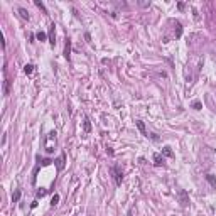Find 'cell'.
Returning <instances> with one entry per match:
<instances>
[{
    "mask_svg": "<svg viewBox=\"0 0 216 216\" xmlns=\"http://www.w3.org/2000/svg\"><path fill=\"white\" fill-rule=\"evenodd\" d=\"M177 199H179V204L182 208L189 206V194L186 193V189H179L177 191Z\"/></svg>",
    "mask_w": 216,
    "mask_h": 216,
    "instance_id": "6da1fadb",
    "label": "cell"
},
{
    "mask_svg": "<svg viewBox=\"0 0 216 216\" xmlns=\"http://www.w3.org/2000/svg\"><path fill=\"white\" fill-rule=\"evenodd\" d=\"M110 172L113 174L115 184H117V186H120V184H122V181H123V174H122L120 167H118V166H111V167H110Z\"/></svg>",
    "mask_w": 216,
    "mask_h": 216,
    "instance_id": "7a4b0ae2",
    "label": "cell"
},
{
    "mask_svg": "<svg viewBox=\"0 0 216 216\" xmlns=\"http://www.w3.org/2000/svg\"><path fill=\"white\" fill-rule=\"evenodd\" d=\"M10 85H12V81L5 76V79H3V96H9L10 95Z\"/></svg>",
    "mask_w": 216,
    "mask_h": 216,
    "instance_id": "3957f363",
    "label": "cell"
},
{
    "mask_svg": "<svg viewBox=\"0 0 216 216\" xmlns=\"http://www.w3.org/2000/svg\"><path fill=\"white\" fill-rule=\"evenodd\" d=\"M64 160H66V154L63 152V154H61V157L54 160V162H56V166H58V171H63V169H64Z\"/></svg>",
    "mask_w": 216,
    "mask_h": 216,
    "instance_id": "277c9868",
    "label": "cell"
},
{
    "mask_svg": "<svg viewBox=\"0 0 216 216\" xmlns=\"http://www.w3.org/2000/svg\"><path fill=\"white\" fill-rule=\"evenodd\" d=\"M64 58L71 59V39H66V44H64Z\"/></svg>",
    "mask_w": 216,
    "mask_h": 216,
    "instance_id": "5b68a950",
    "label": "cell"
},
{
    "mask_svg": "<svg viewBox=\"0 0 216 216\" xmlns=\"http://www.w3.org/2000/svg\"><path fill=\"white\" fill-rule=\"evenodd\" d=\"M135 125H137V128H138V130H140V133H142L144 137H149L147 130H145V123H144L142 120H137V122H135Z\"/></svg>",
    "mask_w": 216,
    "mask_h": 216,
    "instance_id": "8992f818",
    "label": "cell"
},
{
    "mask_svg": "<svg viewBox=\"0 0 216 216\" xmlns=\"http://www.w3.org/2000/svg\"><path fill=\"white\" fill-rule=\"evenodd\" d=\"M54 29H56V25H54V22L51 24V29H49V42H51V46H54L56 44V34H54Z\"/></svg>",
    "mask_w": 216,
    "mask_h": 216,
    "instance_id": "52a82bcc",
    "label": "cell"
},
{
    "mask_svg": "<svg viewBox=\"0 0 216 216\" xmlns=\"http://www.w3.org/2000/svg\"><path fill=\"white\" fill-rule=\"evenodd\" d=\"M17 12H19V14H20V17H22V19H24V20H29V19H30L29 12H27V10L24 9V7H19V9H17Z\"/></svg>",
    "mask_w": 216,
    "mask_h": 216,
    "instance_id": "ba28073f",
    "label": "cell"
},
{
    "mask_svg": "<svg viewBox=\"0 0 216 216\" xmlns=\"http://www.w3.org/2000/svg\"><path fill=\"white\" fill-rule=\"evenodd\" d=\"M204 177H206V181H208V182L211 184V187H215V189H216V177L213 176V174H206Z\"/></svg>",
    "mask_w": 216,
    "mask_h": 216,
    "instance_id": "9c48e42d",
    "label": "cell"
},
{
    "mask_svg": "<svg viewBox=\"0 0 216 216\" xmlns=\"http://www.w3.org/2000/svg\"><path fill=\"white\" fill-rule=\"evenodd\" d=\"M154 164H155V166H162V164H164V157H162L160 154H155V155H154Z\"/></svg>",
    "mask_w": 216,
    "mask_h": 216,
    "instance_id": "30bf717a",
    "label": "cell"
},
{
    "mask_svg": "<svg viewBox=\"0 0 216 216\" xmlns=\"http://www.w3.org/2000/svg\"><path fill=\"white\" fill-rule=\"evenodd\" d=\"M162 155H166V157H174V152H172V150H171V147H164L162 149Z\"/></svg>",
    "mask_w": 216,
    "mask_h": 216,
    "instance_id": "8fae6325",
    "label": "cell"
},
{
    "mask_svg": "<svg viewBox=\"0 0 216 216\" xmlns=\"http://www.w3.org/2000/svg\"><path fill=\"white\" fill-rule=\"evenodd\" d=\"M20 196H22L20 189H15V191H14V194H12V203H17V201L20 199Z\"/></svg>",
    "mask_w": 216,
    "mask_h": 216,
    "instance_id": "7c38bea8",
    "label": "cell"
},
{
    "mask_svg": "<svg viewBox=\"0 0 216 216\" xmlns=\"http://www.w3.org/2000/svg\"><path fill=\"white\" fill-rule=\"evenodd\" d=\"M83 125H85V133H89V132H91V123H89L88 117H85V123H83Z\"/></svg>",
    "mask_w": 216,
    "mask_h": 216,
    "instance_id": "4fadbf2b",
    "label": "cell"
},
{
    "mask_svg": "<svg viewBox=\"0 0 216 216\" xmlns=\"http://www.w3.org/2000/svg\"><path fill=\"white\" fill-rule=\"evenodd\" d=\"M182 36V25H181V22H176V37L179 39Z\"/></svg>",
    "mask_w": 216,
    "mask_h": 216,
    "instance_id": "5bb4252c",
    "label": "cell"
},
{
    "mask_svg": "<svg viewBox=\"0 0 216 216\" xmlns=\"http://www.w3.org/2000/svg\"><path fill=\"white\" fill-rule=\"evenodd\" d=\"M32 71H34V64H25V66H24V73H25V74H30Z\"/></svg>",
    "mask_w": 216,
    "mask_h": 216,
    "instance_id": "9a60e30c",
    "label": "cell"
},
{
    "mask_svg": "<svg viewBox=\"0 0 216 216\" xmlns=\"http://www.w3.org/2000/svg\"><path fill=\"white\" fill-rule=\"evenodd\" d=\"M36 37H37V41H41V42H42V41H46V37H47V36H46V32H37V34H36Z\"/></svg>",
    "mask_w": 216,
    "mask_h": 216,
    "instance_id": "2e32d148",
    "label": "cell"
},
{
    "mask_svg": "<svg viewBox=\"0 0 216 216\" xmlns=\"http://www.w3.org/2000/svg\"><path fill=\"white\" fill-rule=\"evenodd\" d=\"M36 5H37V7H39V9L42 10V12H44V14H47V10H46V7H44V3H42L41 0H36Z\"/></svg>",
    "mask_w": 216,
    "mask_h": 216,
    "instance_id": "e0dca14e",
    "label": "cell"
},
{
    "mask_svg": "<svg viewBox=\"0 0 216 216\" xmlns=\"http://www.w3.org/2000/svg\"><path fill=\"white\" fill-rule=\"evenodd\" d=\"M47 194V189H44V187H41L39 191H37V197H44Z\"/></svg>",
    "mask_w": 216,
    "mask_h": 216,
    "instance_id": "ac0fdd59",
    "label": "cell"
},
{
    "mask_svg": "<svg viewBox=\"0 0 216 216\" xmlns=\"http://www.w3.org/2000/svg\"><path fill=\"white\" fill-rule=\"evenodd\" d=\"M58 203H59V194H54L52 199H51V206H56Z\"/></svg>",
    "mask_w": 216,
    "mask_h": 216,
    "instance_id": "d6986e66",
    "label": "cell"
},
{
    "mask_svg": "<svg viewBox=\"0 0 216 216\" xmlns=\"http://www.w3.org/2000/svg\"><path fill=\"white\" fill-rule=\"evenodd\" d=\"M193 108H194V110H201V108H203L201 101H194V103H193Z\"/></svg>",
    "mask_w": 216,
    "mask_h": 216,
    "instance_id": "ffe728a7",
    "label": "cell"
},
{
    "mask_svg": "<svg viewBox=\"0 0 216 216\" xmlns=\"http://www.w3.org/2000/svg\"><path fill=\"white\" fill-rule=\"evenodd\" d=\"M149 137L152 138V140H155V142H157V140H159V137H157V135H155V133H149Z\"/></svg>",
    "mask_w": 216,
    "mask_h": 216,
    "instance_id": "44dd1931",
    "label": "cell"
},
{
    "mask_svg": "<svg viewBox=\"0 0 216 216\" xmlns=\"http://www.w3.org/2000/svg\"><path fill=\"white\" fill-rule=\"evenodd\" d=\"M138 3H140L142 7H149V5H150V2H138Z\"/></svg>",
    "mask_w": 216,
    "mask_h": 216,
    "instance_id": "7402d4cb",
    "label": "cell"
},
{
    "mask_svg": "<svg viewBox=\"0 0 216 216\" xmlns=\"http://www.w3.org/2000/svg\"><path fill=\"white\" fill-rule=\"evenodd\" d=\"M133 211H135V209H133V208H130V209H128V213H127V216H133Z\"/></svg>",
    "mask_w": 216,
    "mask_h": 216,
    "instance_id": "603a6c76",
    "label": "cell"
},
{
    "mask_svg": "<svg viewBox=\"0 0 216 216\" xmlns=\"http://www.w3.org/2000/svg\"><path fill=\"white\" fill-rule=\"evenodd\" d=\"M177 9L182 10V9H184V3H182V2H179V3H177Z\"/></svg>",
    "mask_w": 216,
    "mask_h": 216,
    "instance_id": "cb8c5ba5",
    "label": "cell"
},
{
    "mask_svg": "<svg viewBox=\"0 0 216 216\" xmlns=\"http://www.w3.org/2000/svg\"><path fill=\"white\" fill-rule=\"evenodd\" d=\"M193 14H194V19H199V15H197V10L193 9Z\"/></svg>",
    "mask_w": 216,
    "mask_h": 216,
    "instance_id": "d4e9b609",
    "label": "cell"
},
{
    "mask_svg": "<svg viewBox=\"0 0 216 216\" xmlns=\"http://www.w3.org/2000/svg\"><path fill=\"white\" fill-rule=\"evenodd\" d=\"M51 164V160H47V159H46V160H42V166H49Z\"/></svg>",
    "mask_w": 216,
    "mask_h": 216,
    "instance_id": "484cf974",
    "label": "cell"
},
{
    "mask_svg": "<svg viewBox=\"0 0 216 216\" xmlns=\"http://www.w3.org/2000/svg\"><path fill=\"white\" fill-rule=\"evenodd\" d=\"M85 39L88 41V42H91V37H89V34H85Z\"/></svg>",
    "mask_w": 216,
    "mask_h": 216,
    "instance_id": "4316f807",
    "label": "cell"
},
{
    "mask_svg": "<svg viewBox=\"0 0 216 216\" xmlns=\"http://www.w3.org/2000/svg\"><path fill=\"white\" fill-rule=\"evenodd\" d=\"M215 59H216V54H215Z\"/></svg>",
    "mask_w": 216,
    "mask_h": 216,
    "instance_id": "83f0119b",
    "label": "cell"
}]
</instances>
